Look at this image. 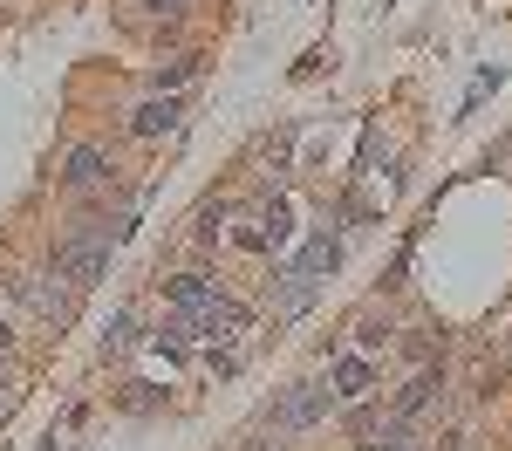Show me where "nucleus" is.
Returning <instances> with one entry per match:
<instances>
[{"mask_svg":"<svg viewBox=\"0 0 512 451\" xmlns=\"http://www.w3.org/2000/svg\"><path fill=\"white\" fill-rule=\"evenodd\" d=\"M110 260H117V240L89 219V226H76V233H62V240H55L48 274H62L69 287H96V281H110Z\"/></svg>","mask_w":512,"mask_h":451,"instance_id":"f257e3e1","label":"nucleus"},{"mask_svg":"<svg viewBox=\"0 0 512 451\" xmlns=\"http://www.w3.org/2000/svg\"><path fill=\"white\" fill-rule=\"evenodd\" d=\"M335 404H342V397H335V383H328V376H308V383H294V390L267 410V431H280V438L315 431L321 417H335Z\"/></svg>","mask_w":512,"mask_h":451,"instance_id":"f03ea898","label":"nucleus"},{"mask_svg":"<svg viewBox=\"0 0 512 451\" xmlns=\"http://www.w3.org/2000/svg\"><path fill=\"white\" fill-rule=\"evenodd\" d=\"M7 294H14L21 308H35L41 322H55V328L76 322V287L62 281V274H7Z\"/></svg>","mask_w":512,"mask_h":451,"instance_id":"7ed1b4c3","label":"nucleus"},{"mask_svg":"<svg viewBox=\"0 0 512 451\" xmlns=\"http://www.w3.org/2000/svg\"><path fill=\"white\" fill-rule=\"evenodd\" d=\"M328 383H335V397H342V404H362V397H376V390H383V369L369 363L362 349H342V356L328 363Z\"/></svg>","mask_w":512,"mask_h":451,"instance_id":"20e7f679","label":"nucleus"},{"mask_svg":"<svg viewBox=\"0 0 512 451\" xmlns=\"http://www.w3.org/2000/svg\"><path fill=\"white\" fill-rule=\"evenodd\" d=\"M315 287L321 281H308L301 267H274V274H267V308H274V322L308 315V308H315Z\"/></svg>","mask_w":512,"mask_h":451,"instance_id":"39448f33","label":"nucleus"},{"mask_svg":"<svg viewBox=\"0 0 512 451\" xmlns=\"http://www.w3.org/2000/svg\"><path fill=\"white\" fill-rule=\"evenodd\" d=\"M246 328H253V308H239L233 294H212V301L192 315L198 342H233V335H246Z\"/></svg>","mask_w":512,"mask_h":451,"instance_id":"423d86ee","label":"nucleus"},{"mask_svg":"<svg viewBox=\"0 0 512 451\" xmlns=\"http://www.w3.org/2000/svg\"><path fill=\"white\" fill-rule=\"evenodd\" d=\"M437 397H444V369L424 363V369H417V376H410V383L390 397V424H417V417H424Z\"/></svg>","mask_w":512,"mask_h":451,"instance_id":"0eeeda50","label":"nucleus"},{"mask_svg":"<svg viewBox=\"0 0 512 451\" xmlns=\"http://www.w3.org/2000/svg\"><path fill=\"white\" fill-rule=\"evenodd\" d=\"M103 185H110V151H103V144H76V151H69V171H62V192H103Z\"/></svg>","mask_w":512,"mask_h":451,"instance_id":"6e6552de","label":"nucleus"},{"mask_svg":"<svg viewBox=\"0 0 512 451\" xmlns=\"http://www.w3.org/2000/svg\"><path fill=\"white\" fill-rule=\"evenodd\" d=\"M178 117H185V103H178V96H144V103L130 110V137H171Z\"/></svg>","mask_w":512,"mask_h":451,"instance_id":"1a4fd4ad","label":"nucleus"},{"mask_svg":"<svg viewBox=\"0 0 512 451\" xmlns=\"http://www.w3.org/2000/svg\"><path fill=\"white\" fill-rule=\"evenodd\" d=\"M212 294H219V287H212V274H205V267H185V274H171V281H164V301H171L178 315H198Z\"/></svg>","mask_w":512,"mask_h":451,"instance_id":"9d476101","label":"nucleus"},{"mask_svg":"<svg viewBox=\"0 0 512 451\" xmlns=\"http://www.w3.org/2000/svg\"><path fill=\"white\" fill-rule=\"evenodd\" d=\"M287 267H301V274H308V281H328V274H335V267H342V240H335V233H315V240L301 246V253H294V260H287Z\"/></svg>","mask_w":512,"mask_h":451,"instance_id":"9b49d317","label":"nucleus"},{"mask_svg":"<svg viewBox=\"0 0 512 451\" xmlns=\"http://www.w3.org/2000/svg\"><path fill=\"white\" fill-rule=\"evenodd\" d=\"M349 335H355V349L369 356V349H390V342H396V322L383 315V308H362V315L349 322Z\"/></svg>","mask_w":512,"mask_h":451,"instance_id":"f8f14e48","label":"nucleus"},{"mask_svg":"<svg viewBox=\"0 0 512 451\" xmlns=\"http://www.w3.org/2000/svg\"><path fill=\"white\" fill-rule=\"evenodd\" d=\"M192 76H198V55H171V62L151 69V96H171L178 82H192Z\"/></svg>","mask_w":512,"mask_h":451,"instance_id":"ddd939ff","label":"nucleus"},{"mask_svg":"<svg viewBox=\"0 0 512 451\" xmlns=\"http://www.w3.org/2000/svg\"><path fill=\"white\" fill-rule=\"evenodd\" d=\"M390 349H403V356H417V363H424V356L444 349V328H403V342H390Z\"/></svg>","mask_w":512,"mask_h":451,"instance_id":"4468645a","label":"nucleus"},{"mask_svg":"<svg viewBox=\"0 0 512 451\" xmlns=\"http://www.w3.org/2000/svg\"><path fill=\"white\" fill-rule=\"evenodd\" d=\"M117 404H123V410H137V417H151V410H164V397L151 390V383H123Z\"/></svg>","mask_w":512,"mask_h":451,"instance_id":"2eb2a0df","label":"nucleus"},{"mask_svg":"<svg viewBox=\"0 0 512 451\" xmlns=\"http://www.w3.org/2000/svg\"><path fill=\"white\" fill-rule=\"evenodd\" d=\"M233 246H246V253H267V246H274V233H267V219H239Z\"/></svg>","mask_w":512,"mask_h":451,"instance_id":"dca6fc26","label":"nucleus"},{"mask_svg":"<svg viewBox=\"0 0 512 451\" xmlns=\"http://www.w3.org/2000/svg\"><path fill=\"white\" fill-rule=\"evenodd\" d=\"M130 342H137V315H130V308H123V315H117V328H110V335H103V356H123V349H130Z\"/></svg>","mask_w":512,"mask_h":451,"instance_id":"f3484780","label":"nucleus"},{"mask_svg":"<svg viewBox=\"0 0 512 451\" xmlns=\"http://www.w3.org/2000/svg\"><path fill=\"white\" fill-rule=\"evenodd\" d=\"M151 14H185V0H144Z\"/></svg>","mask_w":512,"mask_h":451,"instance_id":"a211bd4d","label":"nucleus"},{"mask_svg":"<svg viewBox=\"0 0 512 451\" xmlns=\"http://www.w3.org/2000/svg\"><path fill=\"white\" fill-rule=\"evenodd\" d=\"M7 342H14V322H7V315H0V356H7Z\"/></svg>","mask_w":512,"mask_h":451,"instance_id":"6ab92c4d","label":"nucleus"}]
</instances>
